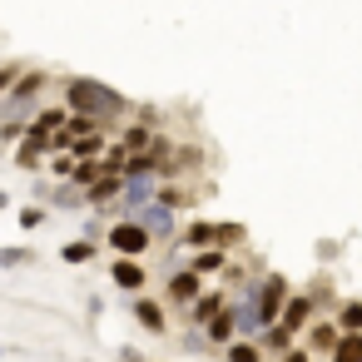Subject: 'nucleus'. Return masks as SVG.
Returning a JSON list of instances; mask_svg holds the SVG:
<instances>
[{
  "instance_id": "7",
  "label": "nucleus",
  "mask_w": 362,
  "mask_h": 362,
  "mask_svg": "<svg viewBox=\"0 0 362 362\" xmlns=\"http://www.w3.org/2000/svg\"><path fill=\"white\" fill-rule=\"evenodd\" d=\"M110 278H115L124 293H139V288H144V268H139L134 258H124V253L115 258V273H110Z\"/></svg>"
},
{
  "instance_id": "8",
  "label": "nucleus",
  "mask_w": 362,
  "mask_h": 362,
  "mask_svg": "<svg viewBox=\"0 0 362 362\" xmlns=\"http://www.w3.org/2000/svg\"><path fill=\"white\" fill-rule=\"evenodd\" d=\"M45 149H50V139L30 129V134H25V144H21V154H16V164H21V169H40V159H45Z\"/></svg>"
},
{
  "instance_id": "1",
  "label": "nucleus",
  "mask_w": 362,
  "mask_h": 362,
  "mask_svg": "<svg viewBox=\"0 0 362 362\" xmlns=\"http://www.w3.org/2000/svg\"><path fill=\"white\" fill-rule=\"evenodd\" d=\"M70 110L75 115H90V119H110V115H124L129 105H124V95L119 90H110V85H100V80H70Z\"/></svg>"
},
{
  "instance_id": "27",
  "label": "nucleus",
  "mask_w": 362,
  "mask_h": 362,
  "mask_svg": "<svg viewBox=\"0 0 362 362\" xmlns=\"http://www.w3.org/2000/svg\"><path fill=\"white\" fill-rule=\"evenodd\" d=\"M11 80H21V70H16V65H6V70H0V95L11 90Z\"/></svg>"
},
{
  "instance_id": "10",
  "label": "nucleus",
  "mask_w": 362,
  "mask_h": 362,
  "mask_svg": "<svg viewBox=\"0 0 362 362\" xmlns=\"http://www.w3.org/2000/svg\"><path fill=\"white\" fill-rule=\"evenodd\" d=\"M223 313V293H199L194 303H189V317L194 322H209V317H218Z\"/></svg>"
},
{
  "instance_id": "17",
  "label": "nucleus",
  "mask_w": 362,
  "mask_h": 362,
  "mask_svg": "<svg viewBox=\"0 0 362 362\" xmlns=\"http://www.w3.org/2000/svg\"><path fill=\"white\" fill-rule=\"evenodd\" d=\"M263 342H268L273 352H288V342H293V327H283V322H268V327H263Z\"/></svg>"
},
{
  "instance_id": "18",
  "label": "nucleus",
  "mask_w": 362,
  "mask_h": 362,
  "mask_svg": "<svg viewBox=\"0 0 362 362\" xmlns=\"http://www.w3.org/2000/svg\"><path fill=\"white\" fill-rule=\"evenodd\" d=\"M337 327H342V332H362V303H357V298H352V303H342Z\"/></svg>"
},
{
  "instance_id": "28",
  "label": "nucleus",
  "mask_w": 362,
  "mask_h": 362,
  "mask_svg": "<svg viewBox=\"0 0 362 362\" xmlns=\"http://www.w3.org/2000/svg\"><path fill=\"white\" fill-rule=\"evenodd\" d=\"M283 362H308V352H298V347H288V352H283Z\"/></svg>"
},
{
  "instance_id": "29",
  "label": "nucleus",
  "mask_w": 362,
  "mask_h": 362,
  "mask_svg": "<svg viewBox=\"0 0 362 362\" xmlns=\"http://www.w3.org/2000/svg\"><path fill=\"white\" fill-rule=\"evenodd\" d=\"M0 209H6V194H0Z\"/></svg>"
},
{
  "instance_id": "16",
  "label": "nucleus",
  "mask_w": 362,
  "mask_h": 362,
  "mask_svg": "<svg viewBox=\"0 0 362 362\" xmlns=\"http://www.w3.org/2000/svg\"><path fill=\"white\" fill-rule=\"evenodd\" d=\"M337 337H342V332H337L332 322H313V347H317V352H332Z\"/></svg>"
},
{
  "instance_id": "4",
  "label": "nucleus",
  "mask_w": 362,
  "mask_h": 362,
  "mask_svg": "<svg viewBox=\"0 0 362 362\" xmlns=\"http://www.w3.org/2000/svg\"><path fill=\"white\" fill-rule=\"evenodd\" d=\"M233 317H238V332H263V308H258V293H253V288L238 293Z\"/></svg>"
},
{
  "instance_id": "15",
  "label": "nucleus",
  "mask_w": 362,
  "mask_h": 362,
  "mask_svg": "<svg viewBox=\"0 0 362 362\" xmlns=\"http://www.w3.org/2000/svg\"><path fill=\"white\" fill-rule=\"evenodd\" d=\"M184 243H189V248H218V233H214V223H194Z\"/></svg>"
},
{
  "instance_id": "14",
  "label": "nucleus",
  "mask_w": 362,
  "mask_h": 362,
  "mask_svg": "<svg viewBox=\"0 0 362 362\" xmlns=\"http://www.w3.org/2000/svg\"><path fill=\"white\" fill-rule=\"evenodd\" d=\"M204 327H209V337H214V342H228V337H233V327H238V317H233V308H223V313H218V317H209Z\"/></svg>"
},
{
  "instance_id": "30",
  "label": "nucleus",
  "mask_w": 362,
  "mask_h": 362,
  "mask_svg": "<svg viewBox=\"0 0 362 362\" xmlns=\"http://www.w3.org/2000/svg\"><path fill=\"white\" fill-rule=\"evenodd\" d=\"M129 362H144V357H129Z\"/></svg>"
},
{
  "instance_id": "6",
  "label": "nucleus",
  "mask_w": 362,
  "mask_h": 362,
  "mask_svg": "<svg viewBox=\"0 0 362 362\" xmlns=\"http://www.w3.org/2000/svg\"><path fill=\"white\" fill-rule=\"evenodd\" d=\"M124 194V174H105V179H95L90 189H85V204H110V199H119Z\"/></svg>"
},
{
  "instance_id": "20",
  "label": "nucleus",
  "mask_w": 362,
  "mask_h": 362,
  "mask_svg": "<svg viewBox=\"0 0 362 362\" xmlns=\"http://www.w3.org/2000/svg\"><path fill=\"white\" fill-rule=\"evenodd\" d=\"M194 268H199V273H218V268H223V253H218V248H199Z\"/></svg>"
},
{
  "instance_id": "11",
  "label": "nucleus",
  "mask_w": 362,
  "mask_h": 362,
  "mask_svg": "<svg viewBox=\"0 0 362 362\" xmlns=\"http://www.w3.org/2000/svg\"><path fill=\"white\" fill-rule=\"evenodd\" d=\"M313 322V298H288V308H283V327H308Z\"/></svg>"
},
{
  "instance_id": "2",
  "label": "nucleus",
  "mask_w": 362,
  "mask_h": 362,
  "mask_svg": "<svg viewBox=\"0 0 362 362\" xmlns=\"http://www.w3.org/2000/svg\"><path fill=\"white\" fill-rule=\"evenodd\" d=\"M149 243H154V233H149L139 218H134V223H115V228H110V248H115V253H124V258H139Z\"/></svg>"
},
{
  "instance_id": "22",
  "label": "nucleus",
  "mask_w": 362,
  "mask_h": 362,
  "mask_svg": "<svg viewBox=\"0 0 362 362\" xmlns=\"http://www.w3.org/2000/svg\"><path fill=\"white\" fill-rule=\"evenodd\" d=\"M228 362H263V352L248 342H228Z\"/></svg>"
},
{
  "instance_id": "12",
  "label": "nucleus",
  "mask_w": 362,
  "mask_h": 362,
  "mask_svg": "<svg viewBox=\"0 0 362 362\" xmlns=\"http://www.w3.org/2000/svg\"><path fill=\"white\" fill-rule=\"evenodd\" d=\"M134 317H139V327H149V332H164V308H159V303L139 298V303H134Z\"/></svg>"
},
{
  "instance_id": "24",
  "label": "nucleus",
  "mask_w": 362,
  "mask_h": 362,
  "mask_svg": "<svg viewBox=\"0 0 362 362\" xmlns=\"http://www.w3.org/2000/svg\"><path fill=\"white\" fill-rule=\"evenodd\" d=\"M214 233H218V248H228L243 238V223H214Z\"/></svg>"
},
{
  "instance_id": "3",
  "label": "nucleus",
  "mask_w": 362,
  "mask_h": 362,
  "mask_svg": "<svg viewBox=\"0 0 362 362\" xmlns=\"http://www.w3.org/2000/svg\"><path fill=\"white\" fill-rule=\"evenodd\" d=\"M258 308H263V327H268L273 317H283V308H288V283H283V278H263Z\"/></svg>"
},
{
  "instance_id": "9",
  "label": "nucleus",
  "mask_w": 362,
  "mask_h": 362,
  "mask_svg": "<svg viewBox=\"0 0 362 362\" xmlns=\"http://www.w3.org/2000/svg\"><path fill=\"white\" fill-rule=\"evenodd\" d=\"M194 298H199V268H194V273H174V278H169V303H184V308H189Z\"/></svg>"
},
{
  "instance_id": "21",
  "label": "nucleus",
  "mask_w": 362,
  "mask_h": 362,
  "mask_svg": "<svg viewBox=\"0 0 362 362\" xmlns=\"http://www.w3.org/2000/svg\"><path fill=\"white\" fill-rule=\"evenodd\" d=\"M149 144H154V134H149V129H144V124H139V129H129V134H124V149H129V154H139V149H149Z\"/></svg>"
},
{
  "instance_id": "19",
  "label": "nucleus",
  "mask_w": 362,
  "mask_h": 362,
  "mask_svg": "<svg viewBox=\"0 0 362 362\" xmlns=\"http://www.w3.org/2000/svg\"><path fill=\"white\" fill-rule=\"evenodd\" d=\"M40 85H45V80H40V75H25V80H21V90H16V100H11V105H16V110H21V105H30V100H35V95H40Z\"/></svg>"
},
{
  "instance_id": "26",
  "label": "nucleus",
  "mask_w": 362,
  "mask_h": 362,
  "mask_svg": "<svg viewBox=\"0 0 362 362\" xmlns=\"http://www.w3.org/2000/svg\"><path fill=\"white\" fill-rule=\"evenodd\" d=\"M21 228H40V209H21Z\"/></svg>"
},
{
  "instance_id": "13",
  "label": "nucleus",
  "mask_w": 362,
  "mask_h": 362,
  "mask_svg": "<svg viewBox=\"0 0 362 362\" xmlns=\"http://www.w3.org/2000/svg\"><path fill=\"white\" fill-rule=\"evenodd\" d=\"M332 362H362V332H342L332 347Z\"/></svg>"
},
{
  "instance_id": "23",
  "label": "nucleus",
  "mask_w": 362,
  "mask_h": 362,
  "mask_svg": "<svg viewBox=\"0 0 362 362\" xmlns=\"http://www.w3.org/2000/svg\"><path fill=\"white\" fill-rule=\"evenodd\" d=\"M100 144H105V139H100V134H80V139H75V144H70V149H75V154H80V159H90V154H100Z\"/></svg>"
},
{
  "instance_id": "5",
  "label": "nucleus",
  "mask_w": 362,
  "mask_h": 362,
  "mask_svg": "<svg viewBox=\"0 0 362 362\" xmlns=\"http://www.w3.org/2000/svg\"><path fill=\"white\" fill-rule=\"evenodd\" d=\"M139 223H144L154 238H169V233H174V209H169V204H144V209H139Z\"/></svg>"
},
{
  "instance_id": "25",
  "label": "nucleus",
  "mask_w": 362,
  "mask_h": 362,
  "mask_svg": "<svg viewBox=\"0 0 362 362\" xmlns=\"http://www.w3.org/2000/svg\"><path fill=\"white\" fill-rule=\"evenodd\" d=\"M90 243H65V263H90Z\"/></svg>"
}]
</instances>
